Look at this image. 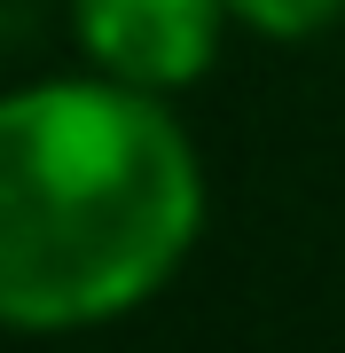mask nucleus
I'll list each match as a JSON object with an SVG mask.
<instances>
[{
    "mask_svg": "<svg viewBox=\"0 0 345 353\" xmlns=\"http://www.w3.org/2000/svg\"><path fill=\"white\" fill-rule=\"evenodd\" d=\"M228 8L251 39H275V48H306L345 24V0H228Z\"/></svg>",
    "mask_w": 345,
    "mask_h": 353,
    "instance_id": "nucleus-3",
    "label": "nucleus"
},
{
    "mask_svg": "<svg viewBox=\"0 0 345 353\" xmlns=\"http://www.w3.org/2000/svg\"><path fill=\"white\" fill-rule=\"evenodd\" d=\"M205 236V157L110 71L0 94V330L63 338L149 306Z\"/></svg>",
    "mask_w": 345,
    "mask_h": 353,
    "instance_id": "nucleus-1",
    "label": "nucleus"
},
{
    "mask_svg": "<svg viewBox=\"0 0 345 353\" xmlns=\"http://www.w3.org/2000/svg\"><path fill=\"white\" fill-rule=\"evenodd\" d=\"M236 8L228 0H71L79 55L149 94H180L220 63Z\"/></svg>",
    "mask_w": 345,
    "mask_h": 353,
    "instance_id": "nucleus-2",
    "label": "nucleus"
}]
</instances>
